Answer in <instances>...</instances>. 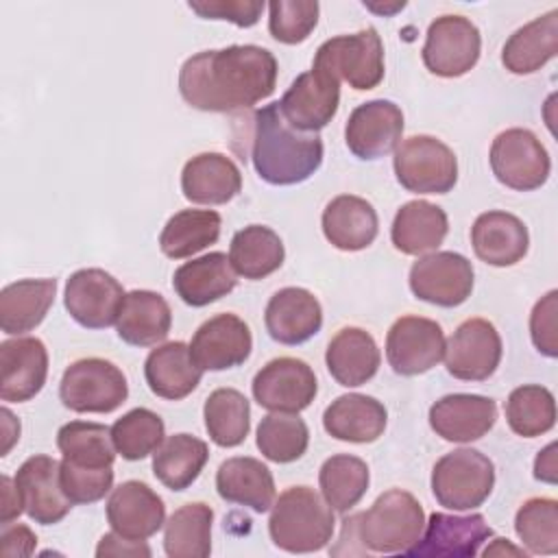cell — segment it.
<instances>
[{
  "label": "cell",
  "mask_w": 558,
  "mask_h": 558,
  "mask_svg": "<svg viewBox=\"0 0 558 558\" xmlns=\"http://www.w3.org/2000/svg\"><path fill=\"white\" fill-rule=\"evenodd\" d=\"M495 486V466L477 449L462 447L445 453L432 471V493L449 510L480 508Z\"/></svg>",
  "instance_id": "cell-5"
},
{
  "label": "cell",
  "mask_w": 558,
  "mask_h": 558,
  "mask_svg": "<svg viewBox=\"0 0 558 558\" xmlns=\"http://www.w3.org/2000/svg\"><path fill=\"white\" fill-rule=\"evenodd\" d=\"M286 257L281 238L264 225L240 229L229 246V262L235 275L257 281L281 268Z\"/></svg>",
  "instance_id": "cell-37"
},
{
  "label": "cell",
  "mask_w": 558,
  "mask_h": 558,
  "mask_svg": "<svg viewBox=\"0 0 558 558\" xmlns=\"http://www.w3.org/2000/svg\"><path fill=\"white\" fill-rule=\"evenodd\" d=\"M255 442L264 458L277 464H288L307 451L310 429L296 414L270 412L259 421Z\"/></svg>",
  "instance_id": "cell-44"
},
{
  "label": "cell",
  "mask_w": 558,
  "mask_h": 558,
  "mask_svg": "<svg viewBox=\"0 0 558 558\" xmlns=\"http://www.w3.org/2000/svg\"><path fill=\"white\" fill-rule=\"evenodd\" d=\"M266 331L279 344H303L323 327V310L318 299L305 288L277 290L264 312Z\"/></svg>",
  "instance_id": "cell-24"
},
{
  "label": "cell",
  "mask_w": 558,
  "mask_h": 558,
  "mask_svg": "<svg viewBox=\"0 0 558 558\" xmlns=\"http://www.w3.org/2000/svg\"><path fill=\"white\" fill-rule=\"evenodd\" d=\"M506 421L517 436L534 438L549 432L556 423L554 395L538 384L514 388L506 401Z\"/></svg>",
  "instance_id": "cell-45"
},
{
  "label": "cell",
  "mask_w": 558,
  "mask_h": 558,
  "mask_svg": "<svg viewBox=\"0 0 558 558\" xmlns=\"http://www.w3.org/2000/svg\"><path fill=\"white\" fill-rule=\"evenodd\" d=\"M410 290L425 303L458 307L471 296L473 266L460 253L434 251L412 264Z\"/></svg>",
  "instance_id": "cell-11"
},
{
  "label": "cell",
  "mask_w": 558,
  "mask_h": 558,
  "mask_svg": "<svg viewBox=\"0 0 558 558\" xmlns=\"http://www.w3.org/2000/svg\"><path fill=\"white\" fill-rule=\"evenodd\" d=\"M556 314H558V292L549 290L541 301H536L530 316V336L534 347L547 355H558V331H556Z\"/></svg>",
  "instance_id": "cell-50"
},
{
  "label": "cell",
  "mask_w": 558,
  "mask_h": 558,
  "mask_svg": "<svg viewBox=\"0 0 558 558\" xmlns=\"http://www.w3.org/2000/svg\"><path fill=\"white\" fill-rule=\"evenodd\" d=\"M514 532L530 554L558 551V501L551 497L527 499L514 517Z\"/></svg>",
  "instance_id": "cell-47"
},
{
  "label": "cell",
  "mask_w": 558,
  "mask_h": 558,
  "mask_svg": "<svg viewBox=\"0 0 558 558\" xmlns=\"http://www.w3.org/2000/svg\"><path fill=\"white\" fill-rule=\"evenodd\" d=\"M314 68L327 70L357 92L373 89L384 78V46L375 28L338 35L318 46Z\"/></svg>",
  "instance_id": "cell-8"
},
{
  "label": "cell",
  "mask_w": 558,
  "mask_h": 558,
  "mask_svg": "<svg viewBox=\"0 0 558 558\" xmlns=\"http://www.w3.org/2000/svg\"><path fill=\"white\" fill-rule=\"evenodd\" d=\"M144 377L153 395L179 401L196 390L203 371L192 360L185 342H166L148 353L144 362Z\"/></svg>",
  "instance_id": "cell-32"
},
{
  "label": "cell",
  "mask_w": 558,
  "mask_h": 558,
  "mask_svg": "<svg viewBox=\"0 0 558 558\" xmlns=\"http://www.w3.org/2000/svg\"><path fill=\"white\" fill-rule=\"evenodd\" d=\"M364 7H368L371 11H377V13H395V11H399V9H403L405 7V2H395L392 7H375V4H371V2H364Z\"/></svg>",
  "instance_id": "cell-58"
},
{
  "label": "cell",
  "mask_w": 558,
  "mask_h": 558,
  "mask_svg": "<svg viewBox=\"0 0 558 558\" xmlns=\"http://www.w3.org/2000/svg\"><path fill=\"white\" fill-rule=\"evenodd\" d=\"M251 161L259 179L270 185H296L307 181L323 163V142L316 133L292 129L277 102L253 116Z\"/></svg>",
  "instance_id": "cell-3"
},
{
  "label": "cell",
  "mask_w": 558,
  "mask_h": 558,
  "mask_svg": "<svg viewBox=\"0 0 558 558\" xmlns=\"http://www.w3.org/2000/svg\"><path fill=\"white\" fill-rule=\"evenodd\" d=\"M379 220L375 207L353 194L331 198L323 211V233L340 251H362L377 238Z\"/></svg>",
  "instance_id": "cell-30"
},
{
  "label": "cell",
  "mask_w": 558,
  "mask_h": 558,
  "mask_svg": "<svg viewBox=\"0 0 558 558\" xmlns=\"http://www.w3.org/2000/svg\"><path fill=\"white\" fill-rule=\"evenodd\" d=\"M318 11L316 0H275L268 4V31L281 44H301L316 28Z\"/></svg>",
  "instance_id": "cell-48"
},
{
  "label": "cell",
  "mask_w": 558,
  "mask_h": 558,
  "mask_svg": "<svg viewBox=\"0 0 558 558\" xmlns=\"http://www.w3.org/2000/svg\"><path fill=\"white\" fill-rule=\"evenodd\" d=\"M170 325V305L159 292L153 290L129 292L116 320L120 340L133 347H153L166 340Z\"/></svg>",
  "instance_id": "cell-33"
},
{
  "label": "cell",
  "mask_w": 558,
  "mask_h": 558,
  "mask_svg": "<svg viewBox=\"0 0 558 558\" xmlns=\"http://www.w3.org/2000/svg\"><path fill=\"white\" fill-rule=\"evenodd\" d=\"M449 231V220L442 207L427 201H410L399 207L390 240L403 255H423L436 251Z\"/></svg>",
  "instance_id": "cell-35"
},
{
  "label": "cell",
  "mask_w": 558,
  "mask_h": 558,
  "mask_svg": "<svg viewBox=\"0 0 558 558\" xmlns=\"http://www.w3.org/2000/svg\"><path fill=\"white\" fill-rule=\"evenodd\" d=\"M222 218L214 209L177 211L159 235V248L170 259L192 257L220 238Z\"/></svg>",
  "instance_id": "cell-39"
},
{
  "label": "cell",
  "mask_w": 558,
  "mask_h": 558,
  "mask_svg": "<svg viewBox=\"0 0 558 558\" xmlns=\"http://www.w3.org/2000/svg\"><path fill=\"white\" fill-rule=\"evenodd\" d=\"M48 377V351L39 338H13L0 344V399L24 403Z\"/></svg>",
  "instance_id": "cell-22"
},
{
  "label": "cell",
  "mask_w": 558,
  "mask_h": 558,
  "mask_svg": "<svg viewBox=\"0 0 558 558\" xmlns=\"http://www.w3.org/2000/svg\"><path fill=\"white\" fill-rule=\"evenodd\" d=\"M57 279H20L0 292V327L9 336L33 331L48 314Z\"/></svg>",
  "instance_id": "cell-36"
},
{
  "label": "cell",
  "mask_w": 558,
  "mask_h": 558,
  "mask_svg": "<svg viewBox=\"0 0 558 558\" xmlns=\"http://www.w3.org/2000/svg\"><path fill=\"white\" fill-rule=\"evenodd\" d=\"M368 466L362 458L338 453L323 462L318 473V484L325 501L333 512H349L364 497L368 488Z\"/></svg>",
  "instance_id": "cell-43"
},
{
  "label": "cell",
  "mask_w": 558,
  "mask_h": 558,
  "mask_svg": "<svg viewBox=\"0 0 558 558\" xmlns=\"http://www.w3.org/2000/svg\"><path fill=\"white\" fill-rule=\"evenodd\" d=\"M22 512H24V506H22V497L17 493L15 480H11L9 475H2V514H0V521L11 523Z\"/></svg>",
  "instance_id": "cell-54"
},
{
  "label": "cell",
  "mask_w": 558,
  "mask_h": 558,
  "mask_svg": "<svg viewBox=\"0 0 558 558\" xmlns=\"http://www.w3.org/2000/svg\"><path fill=\"white\" fill-rule=\"evenodd\" d=\"M442 327L423 316H401L386 336V357L397 375L414 377L434 368L445 355Z\"/></svg>",
  "instance_id": "cell-13"
},
{
  "label": "cell",
  "mask_w": 558,
  "mask_h": 558,
  "mask_svg": "<svg viewBox=\"0 0 558 558\" xmlns=\"http://www.w3.org/2000/svg\"><path fill=\"white\" fill-rule=\"evenodd\" d=\"M209 458L207 442L190 436H168L153 453V473L170 490L190 488Z\"/></svg>",
  "instance_id": "cell-38"
},
{
  "label": "cell",
  "mask_w": 558,
  "mask_h": 558,
  "mask_svg": "<svg viewBox=\"0 0 558 558\" xmlns=\"http://www.w3.org/2000/svg\"><path fill=\"white\" fill-rule=\"evenodd\" d=\"M59 464L50 456H31L15 473V486L22 497L24 512L41 525L59 523L72 508L59 477Z\"/></svg>",
  "instance_id": "cell-19"
},
{
  "label": "cell",
  "mask_w": 558,
  "mask_h": 558,
  "mask_svg": "<svg viewBox=\"0 0 558 558\" xmlns=\"http://www.w3.org/2000/svg\"><path fill=\"white\" fill-rule=\"evenodd\" d=\"M205 429L218 447H238L251 429L248 399L235 388L214 390L203 405Z\"/></svg>",
  "instance_id": "cell-41"
},
{
  "label": "cell",
  "mask_w": 558,
  "mask_h": 558,
  "mask_svg": "<svg viewBox=\"0 0 558 558\" xmlns=\"http://www.w3.org/2000/svg\"><path fill=\"white\" fill-rule=\"evenodd\" d=\"M214 510L203 501L181 506L163 527V549L170 558H207L211 554Z\"/></svg>",
  "instance_id": "cell-40"
},
{
  "label": "cell",
  "mask_w": 558,
  "mask_h": 558,
  "mask_svg": "<svg viewBox=\"0 0 558 558\" xmlns=\"http://www.w3.org/2000/svg\"><path fill=\"white\" fill-rule=\"evenodd\" d=\"M216 490L229 504L268 512L275 504V480L270 469L248 456L225 460L216 471Z\"/></svg>",
  "instance_id": "cell-28"
},
{
  "label": "cell",
  "mask_w": 558,
  "mask_h": 558,
  "mask_svg": "<svg viewBox=\"0 0 558 558\" xmlns=\"http://www.w3.org/2000/svg\"><path fill=\"white\" fill-rule=\"evenodd\" d=\"M425 512L416 497L401 488L381 493L364 512L342 521L338 547L331 554H405L421 538Z\"/></svg>",
  "instance_id": "cell-2"
},
{
  "label": "cell",
  "mask_w": 558,
  "mask_h": 558,
  "mask_svg": "<svg viewBox=\"0 0 558 558\" xmlns=\"http://www.w3.org/2000/svg\"><path fill=\"white\" fill-rule=\"evenodd\" d=\"M59 397L72 412L109 414L126 401L129 386L124 373L113 362L83 357L65 368L59 384Z\"/></svg>",
  "instance_id": "cell-6"
},
{
  "label": "cell",
  "mask_w": 558,
  "mask_h": 558,
  "mask_svg": "<svg viewBox=\"0 0 558 558\" xmlns=\"http://www.w3.org/2000/svg\"><path fill=\"white\" fill-rule=\"evenodd\" d=\"M403 111L392 100H368L355 107L344 126L347 148L364 161L386 157L399 146Z\"/></svg>",
  "instance_id": "cell-17"
},
{
  "label": "cell",
  "mask_w": 558,
  "mask_h": 558,
  "mask_svg": "<svg viewBox=\"0 0 558 558\" xmlns=\"http://www.w3.org/2000/svg\"><path fill=\"white\" fill-rule=\"evenodd\" d=\"M120 281L102 268H83L65 281L63 303L68 314L85 329H105L116 325L124 303Z\"/></svg>",
  "instance_id": "cell-14"
},
{
  "label": "cell",
  "mask_w": 558,
  "mask_h": 558,
  "mask_svg": "<svg viewBox=\"0 0 558 558\" xmlns=\"http://www.w3.org/2000/svg\"><path fill=\"white\" fill-rule=\"evenodd\" d=\"M37 545V536L28 525L22 523H2L0 532V554L4 558L31 556Z\"/></svg>",
  "instance_id": "cell-52"
},
{
  "label": "cell",
  "mask_w": 558,
  "mask_h": 558,
  "mask_svg": "<svg viewBox=\"0 0 558 558\" xmlns=\"http://www.w3.org/2000/svg\"><path fill=\"white\" fill-rule=\"evenodd\" d=\"M235 270L225 253H207L174 270L172 288L177 296L192 307L209 305L235 288Z\"/></svg>",
  "instance_id": "cell-31"
},
{
  "label": "cell",
  "mask_w": 558,
  "mask_h": 558,
  "mask_svg": "<svg viewBox=\"0 0 558 558\" xmlns=\"http://www.w3.org/2000/svg\"><path fill=\"white\" fill-rule=\"evenodd\" d=\"M107 521L116 534L131 541H146L166 525V506L148 484L129 480L111 490Z\"/></svg>",
  "instance_id": "cell-20"
},
{
  "label": "cell",
  "mask_w": 558,
  "mask_h": 558,
  "mask_svg": "<svg viewBox=\"0 0 558 558\" xmlns=\"http://www.w3.org/2000/svg\"><path fill=\"white\" fill-rule=\"evenodd\" d=\"M425 534L412 545L405 556H447V558H464L480 554V547L493 536L490 525L482 514H447L434 512L423 527Z\"/></svg>",
  "instance_id": "cell-21"
},
{
  "label": "cell",
  "mask_w": 558,
  "mask_h": 558,
  "mask_svg": "<svg viewBox=\"0 0 558 558\" xmlns=\"http://www.w3.org/2000/svg\"><path fill=\"white\" fill-rule=\"evenodd\" d=\"M268 532L283 551H320L333 536V508L314 488L290 486L270 508Z\"/></svg>",
  "instance_id": "cell-4"
},
{
  "label": "cell",
  "mask_w": 558,
  "mask_h": 558,
  "mask_svg": "<svg viewBox=\"0 0 558 558\" xmlns=\"http://www.w3.org/2000/svg\"><path fill=\"white\" fill-rule=\"evenodd\" d=\"M251 390L262 408L296 414L314 401L318 381L307 362L299 357H275L257 371Z\"/></svg>",
  "instance_id": "cell-15"
},
{
  "label": "cell",
  "mask_w": 558,
  "mask_h": 558,
  "mask_svg": "<svg viewBox=\"0 0 558 558\" xmlns=\"http://www.w3.org/2000/svg\"><path fill=\"white\" fill-rule=\"evenodd\" d=\"M163 436L166 427L161 416L148 408H135L111 425L116 451L131 462L155 453V449L163 442Z\"/></svg>",
  "instance_id": "cell-46"
},
{
  "label": "cell",
  "mask_w": 558,
  "mask_h": 558,
  "mask_svg": "<svg viewBox=\"0 0 558 558\" xmlns=\"http://www.w3.org/2000/svg\"><path fill=\"white\" fill-rule=\"evenodd\" d=\"M181 190L190 203L225 205L242 190V174L227 155L201 153L183 166Z\"/></svg>",
  "instance_id": "cell-26"
},
{
  "label": "cell",
  "mask_w": 558,
  "mask_h": 558,
  "mask_svg": "<svg viewBox=\"0 0 558 558\" xmlns=\"http://www.w3.org/2000/svg\"><path fill=\"white\" fill-rule=\"evenodd\" d=\"M0 416H2V451H0V456H7L20 438V421L11 414L9 408H2Z\"/></svg>",
  "instance_id": "cell-56"
},
{
  "label": "cell",
  "mask_w": 558,
  "mask_h": 558,
  "mask_svg": "<svg viewBox=\"0 0 558 558\" xmlns=\"http://www.w3.org/2000/svg\"><path fill=\"white\" fill-rule=\"evenodd\" d=\"M61 488L72 504H94L102 499L113 486V469H87L68 460L59 464Z\"/></svg>",
  "instance_id": "cell-49"
},
{
  "label": "cell",
  "mask_w": 558,
  "mask_h": 558,
  "mask_svg": "<svg viewBox=\"0 0 558 558\" xmlns=\"http://www.w3.org/2000/svg\"><path fill=\"white\" fill-rule=\"evenodd\" d=\"M187 7L205 20H227L242 28L257 24L264 11V2H251V0H205V2H187Z\"/></svg>",
  "instance_id": "cell-51"
},
{
  "label": "cell",
  "mask_w": 558,
  "mask_h": 558,
  "mask_svg": "<svg viewBox=\"0 0 558 558\" xmlns=\"http://www.w3.org/2000/svg\"><path fill=\"white\" fill-rule=\"evenodd\" d=\"M501 338L486 318L464 320L445 342L447 373L462 381L488 379L501 362Z\"/></svg>",
  "instance_id": "cell-16"
},
{
  "label": "cell",
  "mask_w": 558,
  "mask_h": 558,
  "mask_svg": "<svg viewBox=\"0 0 558 558\" xmlns=\"http://www.w3.org/2000/svg\"><path fill=\"white\" fill-rule=\"evenodd\" d=\"M534 477L545 484L558 482V462H556V442H549L545 449L538 451L534 460Z\"/></svg>",
  "instance_id": "cell-55"
},
{
  "label": "cell",
  "mask_w": 558,
  "mask_h": 558,
  "mask_svg": "<svg viewBox=\"0 0 558 558\" xmlns=\"http://www.w3.org/2000/svg\"><path fill=\"white\" fill-rule=\"evenodd\" d=\"M253 349L248 325L235 314H216L192 336L190 353L201 371H227L244 364Z\"/></svg>",
  "instance_id": "cell-18"
},
{
  "label": "cell",
  "mask_w": 558,
  "mask_h": 558,
  "mask_svg": "<svg viewBox=\"0 0 558 558\" xmlns=\"http://www.w3.org/2000/svg\"><path fill=\"white\" fill-rule=\"evenodd\" d=\"M57 447L63 460L87 469H107L118 453L111 429L92 421L65 423L57 432Z\"/></svg>",
  "instance_id": "cell-42"
},
{
  "label": "cell",
  "mask_w": 558,
  "mask_h": 558,
  "mask_svg": "<svg viewBox=\"0 0 558 558\" xmlns=\"http://www.w3.org/2000/svg\"><path fill=\"white\" fill-rule=\"evenodd\" d=\"M96 556L102 558V556H150V547L144 543V541H131V538H124L116 532H109L100 538L98 547H96Z\"/></svg>",
  "instance_id": "cell-53"
},
{
  "label": "cell",
  "mask_w": 558,
  "mask_h": 558,
  "mask_svg": "<svg viewBox=\"0 0 558 558\" xmlns=\"http://www.w3.org/2000/svg\"><path fill=\"white\" fill-rule=\"evenodd\" d=\"M471 244L475 255L497 268L521 262L530 246L527 227L521 218L508 211H484L471 227Z\"/></svg>",
  "instance_id": "cell-25"
},
{
  "label": "cell",
  "mask_w": 558,
  "mask_h": 558,
  "mask_svg": "<svg viewBox=\"0 0 558 558\" xmlns=\"http://www.w3.org/2000/svg\"><path fill=\"white\" fill-rule=\"evenodd\" d=\"M388 412L381 401L368 395H342L323 412L325 432L344 442H373L386 429Z\"/></svg>",
  "instance_id": "cell-29"
},
{
  "label": "cell",
  "mask_w": 558,
  "mask_h": 558,
  "mask_svg": "<svg viewBox=\"0 0 558 558\" xmlns=\"http://www.w3.org/2000/svg\"><path fill=\"white\" fill-rule=\"evenodd\" d=\"M504 554H510V556H525L523 549L514 547L508 543V538H495L486 549H484V556H504Z\"/></svg>",
  "instance_id": "cell-57"
},
{
  "label": "cell",
  "mask_w": 558,
  "mask_h": 558,
  "mask_svg": "<svg viewBox=\"0 0 558 558\" xmlns=\"http://www.w3.org/2000/svg\"><path fill=\"white\" fill-rule=\"evenodd\" d=\"M482 52V35L464 15L436 17L425 35L423 63L442 78H456L475 68Z\"/></svg>",
  "instance_id": "cell-10"
},
{
  "label": "cell",
  "mask_w": 558,
  "mask_h": 558,
  "mask_svg": "<svg viewBox=\"0 0 558 558\" xmlns=\"http://www.w3.org/2000/svg\"><path fill=\"white\" fill-rule=\"evenodd\" d=\"M277 105L292 129L316 133L325 129L338 111L340 81L327 70L312 65L310 72H303L292 81Z\"/></svg>",
  "instance_id": "cell-12"
},
{
  "label": "cell",
  "mask_w": 558,
  "mask_h": 558,
  "mask_svg": "<svg viewBox=\"0 0 558 558\" xmlns=\"http://www.w3.org/2000/svg\"><path fill=\"white\" fill-rule=\"evenodd\" d=\"M497 421V403L482 395H447L429 408V425L442 440L473 442L486 436Z\"/></svg>",
  "instance_id": "cell-23"
},
{
  "label": "cell",
  "mask_w": 558,
  "mask_h": 558,
  "mask_svg": "<svg viewBox=\"0 0 558 558\" xmlns=\"http://www.w3.org/2000/svg\"><path fill=\"white\" fill-rule=\"evenodd\" d=\"M490 170L495 179L517 192L538 190L551 170L541 140L527 129H506L490 146Z\"/></svg>",
  "instance_id": "cell-9"
},
{
  "label": "cell",
  "mask_w": 558,
  "mask_h": 558,
  "mask_svg": "<svg viewBox=\"0 0 558 558\" xmlns=\"http://www.w3.org/2000/svg\"><path fill=\"white\" fill-rule=\"evenodd\" d=\"M325 362L329 375L340 386L357 388L375 377L381 353L368 331L360 327H344L329 340Z\"/></svg>",
  "instance_id": "cell-27"
},
{
  "label": "cell",
  "mask_w": 558,
  "mask_h": 558,
  "mask_svg": "<svg viewBox=\"0 0 558 558\" xmlns=\"http://www.w3.org/2000/svg\"><path fill=\"white\" fill-rule=\"evenodd\" d=\"M395 174L414 194H447L458 181L453 150L432 135H412L395 148Z\"/></svg>",
  "instance_id": "cell-7"
},
{
  "label": "cell",
  "mask_w": 558,
  "mask_h": 558,
  "mask_svg": "<svg viewBox=\"0 0 558 558\" xmlns=\"http://www.w3.org/2000/svg\"><path fill=\"white\" fill-rule=\"evenodd\" d=\"M277 59L262 46H227L185 59L179 70L183 100L201 111L248 109L275 92Z\"/></svg>",
  "instance_id": "cell-1"
},
{
  "label": "cell",
  "mask_w": 558,
  "mask_h": 558,
  "mask_svg": "<svg viewBox=\"0 0 558 558\" xmlns=\"http://www.w3.org/2000/svg\"><path fill=\"white\" fill-rule=\"evenodd\" d=\"M558 52V11L527 22L514 31L501 50V63L512 74H532Z\"/></svg>",
  "instance_id": "cell-34"
}]
</instances>
